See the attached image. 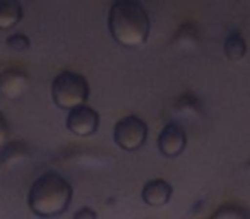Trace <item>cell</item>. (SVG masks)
I'll use <instances>...</instances> for the list:
<instances>
[{
    "label": "cell",
    "mask_w": 250,
    "mask_h": 219,
    "mask_svg": "<svg viewBox=\"0 0 250 219\" xmlns=\"http://www.w3.org/2000/svg\"><path fill=\"white\" fill-rule=\"evenodd\" d=\"M108 31L124 48H141L151 35V19L139 0H113L108 11Z\"/></svg>",
    "instance_id": "obj_1"
},
{
    "label": "cell",
    "mask_w": 250,
    "mask_h": 219,
    "mask_svg": "<svg viewBox=\"0 0 250 219\" xmlns=\"http://www.w3.org/2000/svg\"><path fill=\"white\" fill-rule=\"evenodd\" d=\"M74 188L67 178L57 171H46L33 181L28 192V205L40 218H55L69 209Z\"/></svg>",
    "instance_id": "obj_2"
},
{
    "label": "cell",
    "mask_w": 250,
    "mask_h": 219,
    "mask_svg": "<svg viewBox=\"0 0 250 219\" xmlns=\"http://www.w3.org/2000/svg\"><path fill=\"white\" fill-rule=\"evenodd\" d=\"M52 98L53 103L60 110H72L81 104H86L89 100L91 87L87 79L79 72L63 70L52 80Z\"/></svg>",
    "instance_id": "obj_3"
},
{
    "label": "cell",
    "mask_w": 250,
    "mask_h": 219,
    "mask_svg": "<svg viewBox=\"0 0 250 219\" xmlns=\"http://www.w3.org/2000/svg\"><path fill=\"white\" fill-rule=\"evenodd\" d=\"M147 134H149V127L141 117L127 115L115 123L113 140L120 149L134 153L146 144Z\"/></svg>",
    "instance_id": "obj_4"
},
{
    "label": "cell",
    "mask_w": 250,
    "mask_h": 219,
    "mask_svg": "<svg viewBox=\"0 0 250 219\" xmlns=\"http://www.w3.org/2000/svg\"><path fill=\"white\" fill-rule=\"evenodd\" d=\"M65 125L74 136H93L100 129V113L93 106H89V104H81V106L69 110Z\"/></svg>",
    "instance_id": "obj_5"
},
{
    "label": "cell",
    "mask_w": 250,
    "mask_h": 219,
    "mask_svg": "<svg viewBox=\"0 0 250 219\" xmlns=\"http://www.w3.org/2000/svg\"><path fill=\"white\" fill-rule=\"evenodd\" d=\"M187 147V132L178 122H168L158 136V149L163 156L177 158Z\"/></svg>",
    "instance_id": "obj_6"
},
{
    "label": "cell",
    "mask_w": 250,
    "mask_h": 219,
    "mask_svg": "<svg viewBox=\"0 0 250 219\" xmlns=\"http://www.w3.org/2000/svg\"><path fill=\"white\" fill-rule=\"evenodd\" d=\"M29 89V76L21 69H5L0 72V94L9 100H18Z\"/></svg>",
    "instance_id": "obj_7"
},
{
    "label": "cell",
    "mask_w": 250,
    "mask_h": 219,
    "mask_svg": "<svg viewBox=\"0 0 250 219\" xmlns=\"http://www.w3.org/2000/svg\"><path fill=\"white\" fill-rule=\"evenodd\" d=\"M171 195H173V187L163 178H154L149 180L143 187L141 197H143L144 204L151 205V207H161L170 202Z\"/></svg>",
    "instance_id": "obj_8"
},
{
    "label": "cell",
    "mask_w": 250,
    "mask_h": 219,
    "mask_svg": "<svg viewBox=\"0 0 250 219\" xmlns=\"http://www.w3.org/2000/svg\"><path fill=\"white\" fill-rule=\"evenodd\" d=\"M223 52H225V57L229 62H242L245 59L247 52H249L245 36L238 29H231L226 35L225 43H223Z\"/></svg>",
    "instance_id": "obj_9"
},
{
    "label": "cell",
    "mask_w": 250,
    "mask_h": 219,
    "mask_svg": "<svg viewBox=\"0 0 250 219\" xmlns=\"http://www.w3.org/2000/svg\"><path fill=\"white\" fill-rule=\"evenodd\" d=\"M22 5L19 0H0V31L12 29L22 21Z\"/></svg>",
    "instance_id": "obj_10"
},
{
    "label": "cell",
    "mask_w": 250,
    "mask_h": 219,
    "mask_svg": "<svg viewBox=\"0 0 250 219\" xmlns=\"http://www.w3.org/2000/svg\"><path fill=\"white\" fill-rule=\"evenodd\" d=\"M175 46L185 52H190L199 45V29L194 22H185L178 28L177 35H175Z\"/></svg>",
    "instance_id": "obj_11"
},
{
    "label": "cell",
    "mask_w": 250,
    "mask_h": 219,
    "mask_svg": "<svg viewBox=\"0 0 250 219\" xmlns=\"http://www.w3.org/2000/svg\"><path fill=\"white\" fill-rule=\"evenodd\" d=\"M177 112L185 117H188V119H197V117H201L202 112H204V106H202L201 100H199L195 94L187 93V94H182V96L178 98Z\"/></svg>",
    "instance_id": "obj_12"
},
{
    "label": "cell",
    "mask_w": 250,
    "mask_h": 219,
    "mask_svg": "<svg viewBox=\"0 0 250 219\" xmlns=\"http://www.w3.org/2000/svg\"><path fill=\"white\" fill-rule=\"evenodd\" d=\"M209 219H250V211L247 207H243V205L225 204Z\"/></svg>",
    "instance_id": "obj_13"
},
{
    "label": "cell",
    "mask_w": 250,
    "mask_h": 219,
    "mask_svg": "<svg viewBox=\"0 0 250 219\" xmlns=\"http://www.w3.org/2000/svg\"><path fill=\"white\" fill-rule=\"evenodd\" d=\"M26 146L22 142H7L0 149V166L12 164L24 156Z\"/></svg>",
    "instance_id": "obj_14"
},
{
    "label": "cell",
    "mask_w": 250,
    "mask_h": 219,
    "mask_svg": "<svg viewBox=\"0 0 250 219\" xmlns=\"http://www.w3.org/2000/svg\"><path fill=\"white\" fill-rule=\"evenodd\" d=\"M7 48L12 50L16 53H24L31 48V41L29 36H26L24 33H14L7 38Z\"/></svg>",
    "instance_id": "obj_15"
},
{
    "label": "cell",
    "mask_w": 250,
    "mask_h": 219,
    "mask_svg": "<svg viewBox=\"0 0 250 219\" xmlns=\"http://www.w3.org/2000/svg\"><path fill=\"white\" fill-rule=\"evenodd\" d=\"M9 137H11V125H9L7 119L0 113V149L9 142Z\"/></svg>",
    "instance_id": "obj_16"
},
{
    "label": "cell",
    "mask_w": 250,
    "mask_h": 219,
    "mask_svg": "<svg viewBox=\"0 0 250 219\" xmlns=\"http://www.w3.org/2000/svg\"><path fill=\"white\" fill-rule=\"evenodd\" d=\"M72 219H98V214L94 209L91 207H83L74 214Z\"/></svg>",
    "instance_id": "obj_17"
},
{
    "label": "cell",
    "mask_w": 250,
    "mask_h": 219,
    "mask_svg": "<svg viewBox=\"0 0 250 219\" xmlns=\"http://www.w3.org/2000/svg\"><path fill=\"white\" fill-rule=\"evenodd\" d=\"M247 170H250V161H249V164H247Z\"/></svg>",
    "instance_id": "obj_18"
}]
</instances>
